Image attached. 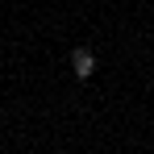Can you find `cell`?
<instances>
[{
    "instance_id": "obj_1",
    "label": "cell",
    "mask_w": 154,
    "mask_h": 154,
    "mask_svg": "<svg viewBox=\"0 0 154 154\" xmlns=\"http://www.w3.org/2000/svg\"><path fill=\"white\" fill-rule=\"evenodd\" d=\"M67 63H71V75L75 79H92L96 75V54H92V46H75Z\"/></svg>"
}]
</instances>
